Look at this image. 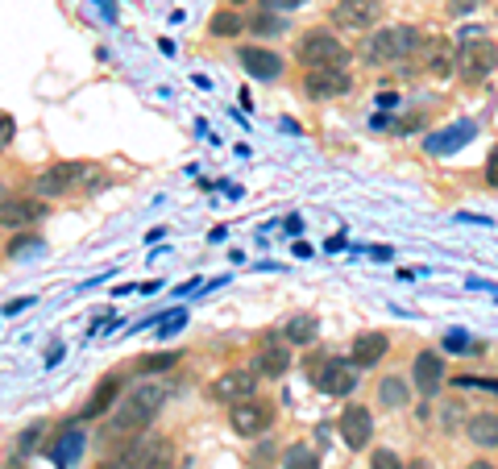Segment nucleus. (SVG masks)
<instances>
[{
	"label": "nucleus",
	"instance_id": "obj_33",
	"mask_svg": "<svg viewBox=\"0 0 498 469\" xmlns=\"http://www.w3.org/2000/svg\"><path fill=\"white\" fill-rule=\"evenodd\" d=\"M9 142H13V117L9 112H0V150L9 146Z\"/></svg>",
	"mask_w": 498,
	"mask_h": 469
},
{
	"label": "nucleus",
	"instance_id": "obj_15",
	"mask_svg": "<svg viewBox=\"0 0 498 469\" xmlns=\"http://www.w3.org/2000/svg\"><path fill=\"white\" fill-rule=\"evenodd\" d=\"M411 378H415V391H420L424 399H432V395L440 391V382H444V362H440V353L436 349L415 353V362H411Z\"/></svg>",
	"mask_w": 498,
	"mask_h": 469
},
{
	"label": "nucleus",
	"instance_id": "obj_13",
	"mask_svg": "<svg viewBox=\"0 0 498 469\" xmlns=\"http://www.w3.org/2000/svg\"><path fill=\"white\" fill-rule=\"evenodd\" d=\"M254 366H258V378H283V374L291 370V345H287V337L283 333L262 337Z\"/></svg>",
	"mask_w": 498,
	"mask_h": 469
},
{
	"label": "nucleus",
	"instance_id": "obj_20",
	"mask_svg": "<svg viewBox=\"0 0 498 469\" xmlns=\"http://www.w3.org/2000/svg\"><path fill=\"white\" fill-rule=\"evenodd\" d=\"M117 395H121V378H117V374L100 378L96 391H92V399H88V407H83V420H100V415L117 403Z\"/></svg>",
	"mask_w": 498,
	"mask_h": 469
},
{
	"label": "nucleus",
	"instance_id": "obj_26",
	"mask_svg": "<svg viewBox=\"0 0 498 469\" xmlns=\"http://www.w3.org/2000/svg\"><path fill=\"white\" fill-rule=\"evenodd\" d=\"M378 403L382 407H403V403H407V382L403 378H382L378 382Z\"/></svg>",
	"mask_w": 498,
	"mask_h": 469
},
{
	"label": "nucleus",
	"instance_id": "obj_29",
	"mask_svg": "<svg viewBox=\"0 0 498 469\" xmlns=\"http://www.w3.org/2000/svg\"><path fill=\"white\" fill-rule=\"evenodd\" d=\"M38 237H13V241H9V254L13 258H17V254H25V249H38Z\"/></svg>",
	"mask_w": 498,
	"mask_h": 469
},
{
	"label": "nucleus",
	"instance_id": "obj_21",
	"mask_svg": "<svg viewBox=\"0 0 498 469\" xmlns=\"http://www.w3.org/2000/svg\"><path fill=\"white\" fill-rule=\"evenodd\" d=\"M465 432L478 449H498V415L494 411H478V415L465 424Z\"/></svg>",
	"mask_w": 498,
	"mask_h": 469
},
{
	"label": "nucleus",
	"instance_id": "obj_14",
	"mask_svg": "<svg viewBox=\"0 0 498 469\" xmlns=\"http://www.w3.org/2000/svg\"><path fill=\"white\" fill-rule=\"evenodd\" d=\"M374 436V415L370 407H362V403H349L341 415V440L349 445V449H366Z\"/></svg>",
	"mask_w": 498,
	"mask_h": 469
},
{
	"label": "nucleus",
	"instance_id": "obj_23",
	"mask_svg": "<svg viewBox=\"0 0 498 469\" xmlns=\"http://www.w3.org/2000/svg\"><path fill=\"white\" fill-rule=\"evenodd\" d=\"M465 142H474V121H461V125L444 129V137H432L428 150L432 154H453V150L465 146Z\"/></svg>",
	"mask_w": 498,
	"mask_h": 469
},
{
	"label": "nucleus",
	"instance_id": "obj_7",
	"mask_svg": "<svg viewBox=\"0 0 498 469\" xmlns=\"http://www.w3.org/2000/svg\"><path fill=\"white\" fill-rule=\"evenodd\" d=\"M229 424H233V432H241V436H262L274 424V403L262 399V395H245V399L229 403Z\"/></svg>",
	"mask_w": 498,
	"mask_h": 469
},
{
	"label": "nucleus",
	"instance_id": "obj_10",
	"mask_svg": "<svg viewBox=\"0 0 498 469\" xmlns=\"http://www.w3.org/2000/svg\"><path fill=\"white\" fill-rule=\"evenodd\" d=\"M382 17V0H337L332 25L337 30H374Z\"/></svg>",
	"mask_w": 498,
	"mask_h": 469
},
{
	"label": "nucleus",
	"instance_id": "obj_16",
	"mask_svg": "<svg viewBox=\"0 0 498 469\" xmlns=\"http://www.w3.org/2000/svg\"><path fill=\"white\" fill-rule=\"evenodd\" d=\"M386 349H391V337L386 333H357L349 345V362L357 370H370V366H378L386 357Z\"/></svg>",
	"mask_w": 498,
	"mask_h": 469
},
{
	"label": "nucleus",
	"instance_id": "obj_36",
	"mask_svg": "<svg viewBox=\"0 0 498 469\" xmlns=\"http://www.w3.org/2000/svg\"><path fill=\"white\" fill-rule=\"evenodd\" d=\"M465 469H498V465H490V461H474V465H465Z\"/></svg>",
	"mask_w": 498,
	"mask_h": 469
},
{
	"label": "nucleus",
	"instance_id": "obj_30",
	"mask_svg": "<svg viewBox=\"0 0 498 469\" xmlns=\"http://www.w3.org/2000/svg\"><path fill=\"white\" fill-rule=\"evenodd\" d=\"M457 386H482V391H498V378H474V374H465V378H457Z\"/></svg>",
	"mask_w": 498,
	"mask_h": 469
},
{
	"label": "nucleus",
	"instance_id": "obj_28",
	"mask_svg": "<svg viewBox=\"0 0 498 469\" xmlns=\"http://www.w3.org/2000/svg\"><path fill=\"white\" fill-rule=\"evenodd\" d=\"M370 469H403V461L395 457L391 449H382V453H374L370 457Z\"/></svg>",
	"mask_w": 498,
	"mask_h": 469
},
{
	"label": "nucleus",
	"instance_id": "obj_35",
	"mask_svg": "<svg viewBox=\"0 0 498 469\" xmlns=\"http://www.w3.org/2000/svg\"><path fill=\"white\" fill-rule=\"evenodd\" d=\"M403 469H432V461H428V457H415V461H407Z\"/></svg>",
	"mask_w": 498,
	"mask_h": 469
},
{
	"label": "nucleus",
	"instance_id": "obj_25",
	"mask_svg": "<svg viewBox=\"0 0 498 469\" xmlns=\"http://www.w3.org/2000/svg\"><path fill=\"white\" fill-rule=\"evenodd\" d=\"M283 469H320V453L312 445H291L283 453Z\"/></svg>",
	"mask_w": 498,
	"mask_h": 469
},
{
	"label": "nucleus",
	"instance_id": "obj_39",
	"mask_svg": "<svg viewBox=\"0 0 498 469\" xmlns=\"http://www.w3.org/2000/svg\"><path fill=\"white\" fill-rule=\"evenodd\" d=\"M233 5H245V0H233Z\"/></svg>",
	"mask_w": 498,
	"mask_h": 469
},
{
	"label": "nucleus",
	"instance_id": "obj_22",
	"mask_svg": "<svg viewBox=\"0 0 498 469\" xmlns=\"http://www.w3.org/2000/svg\"><path fill=\"white\" fill-rule=\"evenodd\" d=\"M316 333H320V320H316L312 312H295L291 320L283 324L287 345H312V341H316Z\"/></svg>",
	"mask_w": 498,
	"mask_h": 469
},
{
	"label": "nucleus",
	"instance_id": "obj_12",
	"mask_svg": "<svg viewBox=\"0 0 498 469\" xmlns=\"http://www.w3.org/2000/svg\"><path fill=\"white\" fill-rule=\"evenodd\" d=\"M46 220V200L42 196H9L0 204V225L5 229H34Z\"/></svg>",
	"mask_w": 498,
	"mask_h": 469
},
{
	"label": "nucleus",
	"instance_id": "obj_37",
	"mask_svg": "<svg viewBox=\"0 0 498 469\" xmlns=\"http://www.w3.org/2000/svg\"><path fill=\"white\" fill-rule=\"evenodd\" d=\"M5 200H9V187H5V183H0V204H5Z\"/></svg>",
	"mask_w": 498,
	"mask_h": 469
},
{
	"label": "nucleus",
	"instance_id": "obj_32",
	"mask_svg": "<svg viewBox=\"0 0 498 469\" xmlns=\"http://www.w3.org/2000/svg\"><path fill=\"white\" fill-rule=\"evenodd\" d=\"M299 5H308V0H266L270 13H291V9H299Z\"/></svg>",
	"mask_w": 498,
	"mask_h": 469
},
{
	"label": "nucleus",
	"instance_id": "obj_11",
	"mask_svg": "<svg viewBox=\"0 0 498 469\" xmlns=\"http://www.w3.org/2000/svg\"><path fill=\"white\" fill-rule=\"evenodd\" d=\"M353 88V75L345 67H308L303 75V92L312 100H337Z\"/></svg>",
	"mask_w": 498,
	"mask_h": 469
},
{
	"label": "nucleus",
	"instance_id": "obj_4",
	"mask_svg": "<svg viewBox=\"0 0 498 469\" xmlns=\"http://www.w3.org/2000/svg\"><path fill=\"white\" fill-rule=\"evenodd\" d=\"M299 63L303 67H345L349 63V46L328 30H312L299 38Z\"/></svg>",
	"mask_w": 498,
	"mask_h": 469
},
{
	"label": "nucleus",
	"instance_id": "obj_9",
	"mask_svg": "<svg viewBox=\"0 0 498 469\" xmlns=\"http://www.w3.org/2000/svg\"><path fill=\"white\" fill-rule=\"evenodd\" d=\"M245 395H258V370H249V366L225 370L220 378L208 382V399L212 403H237Z\"/></svg>",
	"mask_w": 498,
	"mask_h": 469
},
{
	"label": "nucleus",
	"instance_id": "obj_24",
	"mask_svg": "<svg viewBox=\"0 0 498 469\" xmlns=\"http://www.w3.org/2000/svg\"><path fill=\"white\" fill-rule=\"evenodd\" d=\"M208 30H212L216 38H237V34H245V17L237 9H225L208 21Z\"/></svg>",
	"mask_w": 498,
	"mask_h": 469
},
{
	"label": "nucleus",
	"instance_id": "obj_38",
	"mask_svg": "<svg viewBox=\"0 0 498 469\" xmlns=\"http://www.w3.org/2000/svg\"><path fill=\"white\" fill-rule=\"evenodd\" d=\"M100 469H125V465H100Z\"/></svg>",
	"mask_w": 498,
	"mask_h": 469
},
{
	"label": "nucleus",
	"instance_id": "obj_34",
	"mask_svg": "<svg viewBox=\"0 0 498 469\" xmlns=\"http://www.w3.org/2000/svg\"><path fill=\"white\" fill-rule=\"evenodd\" d=\"M486 183L498 187V146L490 150V158H486Z\"/></svg>",
	"mask_w": 498,
	"mask_h": 469
},
{
	"label": "nucleus",
	"instance_id": "obj_8",
	"mask_svg": "<svg viewBox=\"0 0 498 469\" xmlns=\"http://www.w3.org/2000/svg\"><path fill=\"white\" fill-rule=\"evenodd\" d=\"M312 370H308V378H312L316 391L324 395H337V399H345V395H353V386H357V366L353 362H341V357H332V362H308Z\"/></svg>",
	"mask_w": 498,
	"mask_h": 469
},
{
	"label": "nucleus",
	"instance_id": "obj_3",
	"mask_svg": "<svg viewBox=\"0 0 498 469\" xmlns=\"http://www.w3.org/2000/svg\"><path fill=\"white\" fill-rule=\"evenodd\" d=\"M162 403H166L162 386H137V391L125 395V399L117 403V411H112V432H142V428H150V420L162 411Z\"/></svg>",
	"mask_w": 498,
	"mask_h": 469
},
{
	"label": "nucleus",
	"instance_id": "obj_6",
	"mask_svg": "<svg viewBox=\"0 0 498 469\" xmlns=\"http://www.w3.org/2000/svg\"><path fill=\"white\" fill-rule=\"evenodd\" d=\"M92 175V162H54L50 171H42L38 183H34V196L42 200H54V196H67V191H79Z\"/></svg>",
	"mask_w": 498,
	"mask_h": 469
},
{
	"label": "nucleus",
	"instance_id": "obj_31",
	"mask_svg": "<svg viewBox=\"0 0 498 469\" xmlns=\"http://www.w3.org/2000/svg\"><path fill=\"white\" fill-rule=\"evenodd\" d=\"M474 9H482V0H449L453 17H465V13H474Z\"/></svg>",
	"mask_w": 498,
	"mask_h": 469
},
{
	"label": "nucleus",
	"instance_id": "obj_27",
	"mask_svg": "<svg viewBox=\"0 0 498 469\" xmlns=\"http://www.w3.org/2000/svg\"><path fill=\"white\" fill-rule=\"evenodd\" d=\"M175 362H179V353H175V349H166V353H146V357H137V362H133V370H137V374H162V370H171Z\"/></svg>",
	"mask_w": 498,
	"mask_h": 469
},
{
	"label": "nucleus",
	"instance_id": "obj_1",
	"mask_svg": "<svg viewBox=\"0 0 498 469\" xmlns=\"http://www.w3.org/2000/svg\"><path fill=\"white\" fill-rule=\"evenodd\" d=\"M420 42H424V34L415 30V25H386V30L366 38L362 54H366V63H374V67H382V63H403L420 50Z\"/></svg>",
	"mask_w": 498,
	"mask_h": 469
},
{
	"label": "nucleus",
	"instance_id": "obj_17",
	"mask_svg": "<svg viewBox=\"0 0 498 469\" xmlns=\"http://www.w3.org/2000/svg\"><path fill=\"white\" fill-rule=\"evenodd\" d=\"M415 54H420L428 75H449V71H457V50L449 46V38H424Z\"/></svg>",
	"mask_w": 498,
	"mask_h": 469
},
{
	"label": "nucleus",
	"instance_id": "obj_5",
	"mask_svg": "<svg viewBox=\"0 0 498 469\" xmlns=\"http://www.w3.org/2000/svg\"><path fill=\"white\" fill-rule=\"evenodd\" d=\"M121 465L125 469H175V445L166 436H158V432H146V436H137L125 449Z\"/></svg>",
	"mask_w": 498,
	"mask_h": 469
},
{
	"label": "nucleus",
	"instance_id": "obj_19",
	"mask_svg": "<svg viewBox=\"0 0 498 469\" xmlns=\"http://www.w3.org/2000/svg\"><path fill=\"white\" fill-rule=\"evenodd\" d=\"M46 453H50V461H54L59 469H71L79 457H83V432H79V428H67Z\"/></svg>",
	"mask_w": 498,
	"mask_h": 469
},
{
	"label": "nucleus",
	"instance_id": "obj_2",
	"mask_svg": "<svg viewBox=\"0 0 498 469\" xmlns=\"http://www.w3.org/2000/svg\"><path fill=\"white\" fill-rule=\"evenodd\" d=\"M498 71V46L482 30H461L457 42V75L465 83H482Z\"/></svg>",
	"mask_w": 498,
	"mask_h": 469
},
{
	"label": "nucleus",
	"instance_id": "obj_18",
	"mask_svg": "<svg viewBox=\"0 0 498 469\" xmlns=\"http://www.w3.org/2000/svg\"><path fill=\"white\" fill-rule=\"evenodd\" d=\"M237 59H241V67L254 79H278L283 75V59H278L274 50H266V46H241Z\"/></svg>",
	"mask_w": 498,
	"mask_h": 469
}]
</instances>
